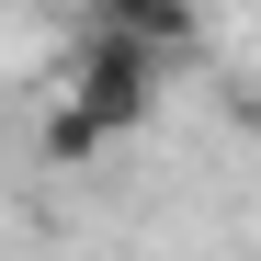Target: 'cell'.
<instances>
[{
  "label": "cell",
  "instance_id": "obj_1",
  "mask_svg": "<svg viewBox=\"0 0 261 261\" xmlns=\"http://www.w3.org/2000/svg\"><path fill=\"white\" fill-rule=\"evenodd\" d=\"M91 137H137V125L159 114V57L148 46H125V34H80V57H68V91H57Z\"/></svg>",
  "mask_w": 261,
  "mask_h": 261
},
{
  "label": "cell",
  "instance_id": "obj_2",
  "mask_svg": "<svg viewBox=\"0 0 261 261\" xmlns=\"http://www.w3.org/2000/svg\"><path fill=\"white\" fill-rule=\"evenodd\" d=\"M91 34H125L148 57H182L193 46V0H91Z\"/></svg>",
  "mask_w": 261,
  "mask_h": 261
},
{
  "label": "cell",
  "instance_id": "obj_3",
  "mask_svg": "<svg viewBox=\"0 0 261 261\" xmlns=\"http://www.w3.org/2000/svg\"><path fill=\"white\" fill-rule=\"evenodd\" d=\"M34 148H46L57 170H91V159H102V137H91V125H80L68 102H46V125H34Z\"/></svg>",
  "mask_w": 261,
  "mask_h": 261
}]
</instances>
